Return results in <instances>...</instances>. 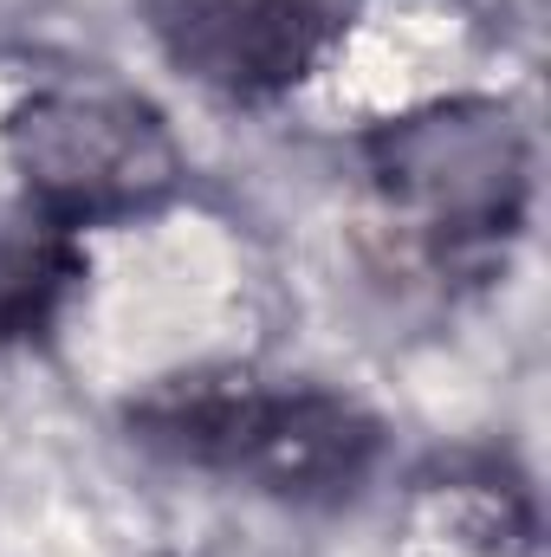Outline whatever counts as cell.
Segmentation results:
<instances>
[{
  "label": "cell",
  "mask_w": 551,
  "mask_h": 557,
  "mask_svg": "<svg viewBox=\"0 0 551 557\" xmlns=\"http://www.w3.org/2000/svg\"><path fill=\"white\" fill-rule=\"evenodd\" d=\"M149 33L195 85L273 98L311 72L331 13L325 0H149Z\"/></svg>",
  "instance_id": "4"
},
{
  "label": "cell",
  "mask_w": 551,
  "mask_h": 557,
  "mask_svg": "<svg viewBox=\"0 0 551 557\" xmlns=\"http://www.w3.org/2000/svg\"><path fill=\"white\" fill-rule=\"evenodd\" d=\"M364 156L383 201L434 240H506L526 221L532 143L500 98H441L390 117L364 143Z\"/></svg>",
  "instance_id": "3"
},
{
  "label": "cell",
  "mask_w": 551,
  "mask_h": 557,
  "mask_svg": "<svg viewBox=\"0 0 551 557\" xmlns=\"http://www.w3.org/2000/svg\"><path fill=\"white\" fill-rule=\"evenodd\" d=\"M85 278V240L78 227L20 208L0 227V344H33L59 324L65 298Z\"/></svg>",
  "instance_id": "5"
},
{
  "label": "cell",
  "mask_w": 551,
  "mask_h": 557,
  "mask_svg": "<svg viewBox=\"0 0 551 557\" xmlns=\"http://www.w3.org/2000/svg\"><path fill=\"white\" fill-rule=\"evenodd\" d=\"M7 162L26 208L65 227H105L162 208L188 162L169 117L118 85H52L7 117Z\"/></svg>",
  "instance_id": "2"
},
{
  "label": "cell",
  "mask_w": 551,
  "mask_h": 557,
  "mask_svg": "<svg viewBox=\"0 0 551 557\" xmlns=\"http://www.w3.org/2000/svg\"><path fill=\"white\" fill-rule=\"evenodd\" d=\"M137 428L149 447H169L175 460L241 473L260 493L298 506L344 499L383 447L377 421L357 403L318 389L273 396L254 376H182L143 403Z\"/></svg>",
  "instance_id": "1"
}]
</instances>
